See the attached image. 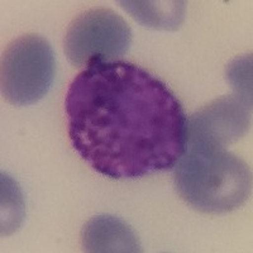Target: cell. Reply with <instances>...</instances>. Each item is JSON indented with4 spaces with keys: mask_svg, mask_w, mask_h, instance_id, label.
I'll list each match as a JSON object with an SVG mask.
<instances>
[{
    "mask_svg": "<svg viewBox=\"0 0 253 253\" xmlns=\"http://www.w3.org/2000/svg\"><path fill=\"white\" fill-rule=\"evenodd\" d=\"M65 108L74 150L107 177L171 170L184 155L187 119L181 103L137 65L90 63L70 84Z\"/></svg>",
    "mask_w": 253,
    "mask_h": 253,
    "instance_id": "6da1fadb",
    "label": "cell"
},
{
    "mask_svg": "<svg viewBox=\"0 0 253 253\" xmlns=\"http://www.w3.org/2000/svg\"><path fill=\"white\" fill-rule=\"evenodd\" d=\"M177 193L194 209L224 214L242 207L252 191V173L243 160L227 147L186 139L176 164Z\"/></svg>",
    "mask_w": 253,
    "mask_h": 253,
    "instance_id": "7a4b0ae2",
    "label": "cell"
},
{
    "mask_svg": "<svg viewBox=\"0 0 253 253\" xmlns=\"http://www.w3.org/2000/svg\"><path fill=\"white\" fill-rule=\"evenodd\" d=\"M55 75V53L48 41L37 35L22 36L1 57V95L12 105H32L48 94Z\"/></svg>",
    "mask_w": 253,
    "mask_h": 253,
    "instance_id": "3957f363",
    "label": "cell"
},
{
    "mask_svg": "<svg viewBox=\"0 0 253 253\" xmlns=\"http://www.w3.org/2000/svg\"><path fill=\"white\" fill-rule=\"evenodd\" d=\"M132 43V29L112 9L94 8L79 15L67 28L63 46L75 67L92 62L121 61Z\"/></svg>",
    "mask_w": 253,
    "mask_h": 253,
    "instance_id": "277c9868",
    "label": "cell"
},
{
    "mask_svg": "<svg viewBox=\"0 0 253 253\" xmlns=\"http://www.w3.org/2000/svg\"><path fill=\"white\" fill-rule=\"evenodd\" d=\"M252 119V103L238 95L223 96L187 119V138L227 147L247 133Z\"/></svg>",
    "mask_w": 253,
    "mask_h": 253,
    "instance_id": "5b68a950",
    "label": "cell"
},
{
    "mask_svg": "<svg viewBox=\"0 0 253 253\" xmlns=\"http://www.w3.org/2000/svg\"><path fill=\"white\" fill-rule=\"evenodd\" d=\"M83 247L91 253H135L142 247L134 230L121 218L96 215L87 221L83 229Z\"/></svg>",
    "mask_w": 253,
    "mask_h": 253,
    "instance_id": "8992f818",
    "label": "cell"
},
{
    "mask_svg": "<svg viewBox=\"0 0 253 253\" xmlns=\"http://www.w3.org/2000/svg\"><path fill=\"white\" fill-rule=\"evenodd\" d=\"M118 4L142 26L160 31H177L184 23L186 13V3L177 0L118 1Z\"/></svg>",
    "mask_w": 253,
    "mask_h": 253,
    "instance_id": "52a82bcc",
    "label": "cell"
},
{
    "mask_svg": "<svg viewBox=\"0 0 253 253\" xmlns=\"http://www.w3.org/2000/svg\"><path fill=\"white\" fill-rule=\"evenodd\" d=\"M1 236H9L19 228L24 216L22 191L13 178L1 177Z\"/></svg>",
    "mask_w": 253,
    "mask_h": 253,
    "instance_id": "ba28073f",
    "label": "cell"
},
{
    "mask_svg": "<svg viewBox=\"0 0 253 253\" xmlns=\"http://www.w3.org/2000/svg\"><path fill=\"white\" fill-rule=\"evenodd\" d=\"M227 79L239 98L252 103V63L251 57L237 58L227 70Z\"/></svg>",
    "mask_w": 253,
    "mask_h": 253,
    "instance_id": "9c48e42d",
    "label": "cell"
}]
</instances>
